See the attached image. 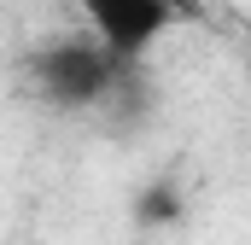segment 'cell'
Listing matches in <instances>:
<instances>
[{
    "instance_id": "cell-1",
    "label": "cell",
    "mask_w": 251,
    "mask_h": 245,
    "mask_svg": "<svg viewBox=\"0 0 251 245\" xmlns=\"http://www.w3.org/2000/svg\"><path fill=\"white\" fill-rule=\"evenodd\" d=\"M128 76H134V59H117L105 41H53L29 59L35 94L59 111H88V105L117 99Z\"/></svg>"
},
{
    "instance_id": "cell-2",
    "label": "cell",
    "mask_w": 251,
    "mask_h": 245,
    "mask_svg": "<svg viewBox=\"0 0 251 245\" xmlns=\"http://www.w3.org/2000/svg\"><path fill=\"white\" fill-rule=\"evenodd\" d=\"M94 41H105L117 59H140L146 47L164 41V29L176 24V12L164 0H76Z\"/></svg>"
},
{
    "instance_id": "cell-3",
    "label": "cell",
    "mask_w": 251,
    "mask_h": 245,
    "mask_svg": "<svg viewBox=\"0 0 251 245\" xmlns=\"http://www.w3.org/2000/svg\"><path fill=\"white\" fill-rule=\"evenodd\" d=\"M176 216H181V193L170 181H152L134 198V222H140V228H164V222H176Z\"/></svg>"
},
{
    "instance_id": "cell-4",
    "label": "cell",
    "mask_w": 251,
    "mask_h": 245,
    "mask_svg": "<svg viewBox=\"0 0 251 245\" xmlns=\"http://www.w3.org/2000/svg\"><path fill=\"white\" fill-rule=\"evenodd\" d=\"M164 6H170V12H176V18H199V12H204V6H199V0H164Z\"/></svg>"
}]
</instances>
